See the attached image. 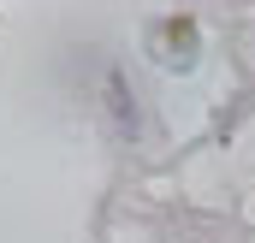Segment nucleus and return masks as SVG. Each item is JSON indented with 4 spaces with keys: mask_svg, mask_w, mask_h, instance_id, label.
Segmentation results:
<instances>
[{
    "mask_svg": "<svg viewBox=\"0 0 255 243\" xmlns=\"http://www.w3.org/2000/svg\"><path fill=\"white\" fill-rule=\"evenodd\" d=\"M107 107H113V124H119L125 136H136V107H130L125 77H119V71H107Z\"/></svg>",
    "mask_w": 255,
    "mask_h": 243,
    "instance_id": "obj_1",
    "label": "nucleus"
}]
</instances>
